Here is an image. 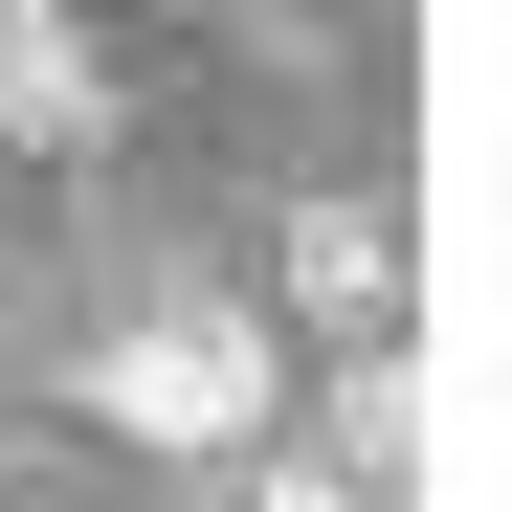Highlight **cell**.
I'll use <instances>...</instances> for the list:
<instances>
[{"instance_id": "1", "label": "cell", "mask_w": 512, "mask_h": 512, "mask_svg": "<svg viewBox=\"0 0 512 512\" xmlns=\"http://www.w3.org/2000/svg\"><path fill=\"white\" fill-rule=\"evenodd\" d=\"M268 312H223V290H179V312H134L112 357H90V423H134V446H268Z\"/></svg>"}, {"instance_id": "2", "label": "cell", "mask_w": 512, "mask_h": 512, "mask_svg": "<svg viewBox=\"0 0 512 512\" xmlns=\"http://www.w3.org/2000/svg\"><path fill=\"white\" fill-rule=\"evenodd\" d=\"M90 112H112V67L67 45V0H0V134H23V156H67Z\"/></svg>"}, {"instance_id": "3", "label": "cell", "mask_w": 512, "mask_h": 512, "mask_svg": "<svg viewBox=\"0 0 512 512\" xmlns=\"http://www.w3.org/2000/svg\"><path fill=\"white\" fill-rule=\"evenodd\" d=\"M290 290H312L334 334H379V312H401V223H379V201H312V223H290Z\"/></svg>"}, {"instance_id": "4", "label": "cell", "mask_w": 512, "mask_h": 512, "mask_svg": "<svg viewBox=\"0 0 512 512\" xmlns=\"http://www.w3.org/2000/svg\"><path fill=\"white\" fill-rule=\"evenodd\" d=\"M401 446H423V379H401V357H357V379H334V468L401 490Z\"/></svg>"}, {"instance_id": "5", "label": "cell", "mask_w": 512, "mask_h": 512, "mask_svg": "<svg viewBox=\"0 0 512 512\" xmlns=\"http://www.w3.org/2000/svg\"><path fill=\"white\" fill-rule=\"evenodd\" d=\"M245 512H357V468H268V490H245Z\"/></svg>"}]
</instances>
